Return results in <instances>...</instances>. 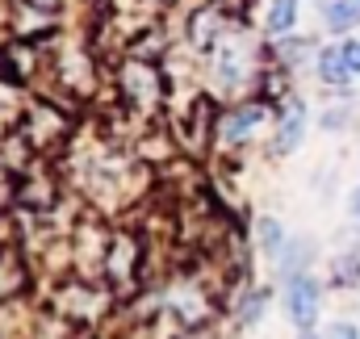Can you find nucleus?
Wrapping results in <instances>:
<instances>
[{"label": "nucleus", "instance_id": "obj_1", "mask_svg": "<svg viewBox=\"0 0 360 339\" xmlns=\"http://www.w3.org/2000/svg\"><path fill=\"white\" fill-rule=\"evenodd\" d=\"M285 310H289V319H293L302 331H310L314 319H319V285H314L310 276H293L289 289H285Z\"/></svg>", "mask_w": 360, "mask_h": 339}, {"label": "nucleus", "instance_id": "obj_11", "mask_svg": "<svg viewBox=\"0 0 360 339\" xmlns=\"http://www.w3.org/2000/svg\"><path fill=\"white\" fill-rule=\"evenodd\" d=\"M323 126H327V130H335V126H344V109H331V113L323 117Z\"/></svg>", "mask_w": 360, "mask_h": 339}, {"label": "nucleus", "instance_id": "obj_2", "mask_svg": "<svg viewBox=\"0 0 360 339\" xmlns=\"http://www.w3.org/2000/svg\"><path fill=\"white\" fill-rule=\"evenodd\" d=\"M319 76H323V84H331V88H348L352 68L344 63V51H340V46H327V51L319 55Z\"/></svg>", "mask_w": 360, "mask_h": 339}, {"label": "nucleus", "instance_id": "obj_7", "mask_svg": "<svg viewBox=\"0 0 360 339\" xmlns=\"http://www.w3.org/2000/svg\"><path fill=\"white\" fill-rule=\"evenodd\" d=\"M260 243H264V252H269V255H281V248H285V231H281L272 218L260 222Z\"/></svg>", "mask_w": 360, "mask_h": 339}, {"label": "nucleus", "instance_id": "obj_8", "mask_svg": "<svg viewBox=\"0 0 360 339\" xmlns=\"http://www.w3.org/2000/svg\"><path fill=\"white\" fill-rule=\"evenodd\" d=\"M340 51H344V63H348L352 72H360V42H344Z\"/></svg>", "mask_w": 360, "mask_h": 339}, {"label": "nucleus", "instance_id": "obj_9", "mask_svg": "<svg viewBox=\"0 0 360 339\" xmlns=\"http://www.w3.org/2000/svg\"><path fill=\"white\" fill-rule=\"evenodd\" d=\"M327 339H360V331L352 327V323H335V327L327 331Z\"/></svg>", "mask_w": 360, "mask_h": 339}, {"label": "nucleus", "instance_id": "obj_5", "mask_svg": "<svg viewBox=\"0 0 360 339\" xmlns=\"http://www.w3.org/2000/svg\"><path fill=\"white\" fill-rule=\"evenodd\" d=\"M260 117H264V109H260V105H248V109H239V113L226 122V130H222V134H226L231 143H239L243 134H252V130L260 126Z\"/></svg>", "mask_w": 360, "mask_h": 339}, {"label": "nucleus", "instance_id": "obj_3", "mask_svg": "<svg viewBox=\"0 0 360 339\" xmlns=\"http://www.w3.org/2000/svg\"><path fill=\"white\" fill-rule=\"evenodd\" d=\"M302 130H306V109L293 101L289 113H285V122H281V130H276V151H281V155L293 151V147L302 143Z\"/></svg>", "mask_w": 360, "mask_h": 339}, {"label": "nucleus", "instance_id": "obj_10", "mask_svg": "<svg viewBox=\"0 0 360 339\" xmlns=\"http://www.w3.org/2000/svg\"><path fill=\"white\" fill-rule=\"evenodd\" d=\"M260 310H264V298H252V306H243V319H248V323H256V314H260Z\"/></svg>", "mask_w": 360, "mask_h": 339}, {"label": "nucleus", "instance_id": "obj_4", "mask_svg": "<svg viewBox=\"0 0 360 339\" xmlns=\"http://www.w3.org/2000/svg\"><path fill=\"white\" fill-rule=\"evenodd\" d=\"M352 25H360V0H335V4L327 8V30L344 34V30H352Z\"/></svg>", "mask_w": 360, "mask_h": 339}, {"label": "nucleus", "instance_id": "obj_12", "mask_svg": "<svg viewBox=\"0 0 360 339\" xmlns=\"http://www.w3.org/2000/svg\"><path fill=\"white\" fill-rule=\"evenodd\" d=\"M352 214H356V218H360V188H356V193H352Z\"/></svg>", "mask_w": 360, "mask_h": 339}, {"label": "nucleus", "instance_id": "obj_13", "mask_svg": "<svg viewBox=\"0 0 360 339\" xmlns=\"http://www.w3.org/2000/svg\"><path fill=\"white\" fill-rule=\"evenodd\" d=\"M302 339H310V335H302Z\"/></svg>", "mask_w": 360, "mask_h": 339}, {"label": "nucleus", "instance_id": "obj_6", "mask_svg": "<svg viewBox=\"0 0 360 339\" xmlns=\"http://www.w3.org/2000/svg\"><path fill=\"white\" fill-rule=\"evenodd\" d=\"M297 21V0H272L269 4V30L272 34H289Z\"/></svg>", "mask_w": 360, "mask_h": 339}]
</instances>
